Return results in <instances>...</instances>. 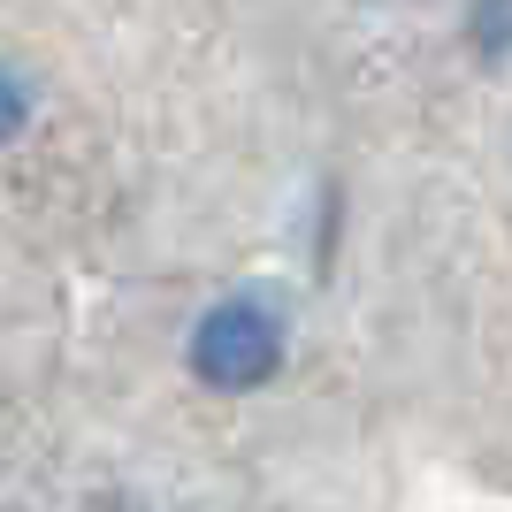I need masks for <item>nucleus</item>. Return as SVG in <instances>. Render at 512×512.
Masks as SVG:
<instances>
[{
  "instance_id": "obj_1",
  "label": "nucleus",
  "mask_w": 512,
  "mask_h": 512,
  "mask_svg": "<svg viewBox=\"0 0 512 512\" xmlns=\"http://www.w3.org/2000/svg\"><path fill=\"white\" fill-rule=\"evenodd\" d=\"M283 367V314L260 299H222L192 329V375L207 390H260Z\"/></svg>"
},
{
  "instance_id": "obj_2",
  "label": "nucleus",
  "mask_w": 512,
  "mask_h": 512,
  "mask_svg": "<svg viewBox=\"0 0 512 512\" xmlns=\"http://www.w3.org/2000/svg\"><path fill=\"white\" fill-rule=\"evenodd\" d=\"M467 46L482 62H505L512 54V0H474L467 8Z\"/></svg>"
},
{
  "instance_id": "obj_3",
  "label": "nucleus",
  "mask_w": 512,
  "mask_h": 512,
  "mask_svg": "<svg viewBox=\"0 0 512 512\" xmlns=\"http://www.w3.org/2000/svg\"><path fill=\"white\" fill-rule=\"evenodd\" d=\"M23 115H31V85H23L16 69L0 62V146H8V138L23 130Z\"/></svg>"
},
{
  "instance_id": "obj_4",
  "label": "nucleus",
  "mask_w": 512,
  "mask_h": 512,
  "mask_svg": "<svg viewBox=\"0 0 512 512\" xmlns=\"http://www.w3.org/2000/svg\"><path fill=\"white\" fill-rule=\"evenodd\" d=\"M85 512H146V505H130V497H92Z\"/></svg>"
},
{
  "instance_id": "obj_5",
  "label": "nucleus",
  "mask_w": 512,
  "mask_h": 512,
  "mask_svg": "<svg viewBox=\"0 0 512 512\" xmlns=\"http://www.w3.org/2000/svg\"><path fill=\"white\" fill-rule=\"evenodd\" d=\"M0 512H8V505H0Z\"/></svg>"
}]
</instances>
